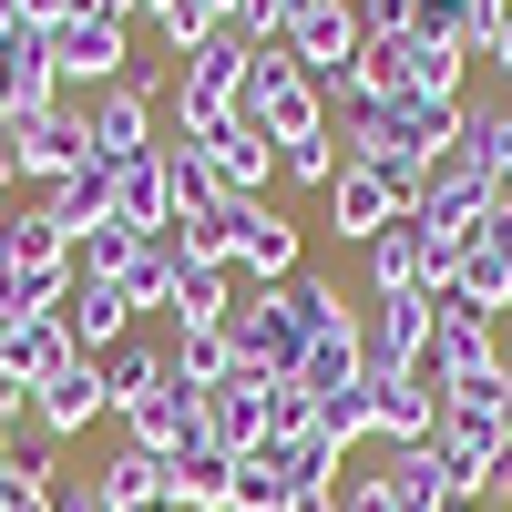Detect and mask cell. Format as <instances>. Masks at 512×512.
I'll return each mask as SVG.
<instances>
[{"mask_svg": "<svg viewBox=\"0 0 512 512\" xmlns=\"http://www.w3.org/2000/svg\"><path fill=\"white\" fill-rule=\"evenodd\" d=\"M236 123H256L277 154L287 144H308V134H328V93L308 82V62L287 52V41H256V62H246V93H236Z\"/></svg>", "mask_w": 512, "mask_h": 512, "instance_id": "6da1fadb", "label": "cell"}, {"mask_svg": "<svg viewBox=\"0 0 512 512\" xmlns=\"http://www.w3.org/2000/svg\"><path fill=\"white\" fill-rule=\"evenodd\" d=\"M246 62H256V41L226 21V31H205L195 52H175V93H164V113H175V134H205V123H226L236 93H246Z\"/></svg>", "mask_w": 512, "mask_h": 512, "instance_id": "7a4b0ae2", "label": "cell"}, {"mask_svg": "<svg viewBox=\"0 0 512 512\" xmlns=\"http://www.w3.org/2000/svg\"><path fill=\"white\" fill-rule=\"evenodd\" d=\"M164 93H175V72H154V62H134L123 82H103V93L82 103V113H93V154H103V164L154 154V144H164V134H154V123H164Z\"/></svg>", "mask_w": 512, "mask_h": 512, "instance_id": "3957f363", "label": "cell"}, {"mask_svg": "<svg viewBox=\"0 0 512 512\" xmlns=\"http://www.w3.org/2000/svg\"><path fill=\"white\" fill-rule=\"evenodd\" d=\"M41 52H52V82H62V93H82V103H93L103 82H123V72H134V31H123V21H103V11H72V21H52V31H41Z\"/></svg>", "mask_w": 512, "mask_h": 512, "instance_id": "277c9868", "label": "cell"}, {"mask_svg": "<svg viewBox=\"0 0 512 512\" xmlns=\"http://www.w3.org/2000/svg\"><path fill=\"white\" fill-rule=\"evenodd\" d=\"M226 349H236L246 379H297V359H308V328L287 318L277 287H236V308H226Z\"/></svg>", "mask_w": 512, "mask_h": 512, "instance_id": "5b68a950", "label": "cell"}, {"mask_svg": "<svg viewBox=\"0 0 512 512\" xmlns=\"http://www.w3.org/2000/svg\"><path fill=\"white\" fill-rule=\"evenodd\" d=\"M492 205H502V195H492V175H482V164H472V154H441L431 175H420L410 216H420V236H431L441 256H461V236H472V226L492 216Z\"/></svg>", "mask_w": 512, "mask_h": 512, "instance_id": "8992f818", "label": "cell"}, {"mask_svg": "<svg viewBox=\"0 0 512 512\" xmlns=\"http://www.w3.org/2000/svg\"><path fill=\"white\" fill-rule=\"evenodd\" d=\"M359 267H369V297H451L461 256H441L431 236H420V216H400V226H379L359 246Z\"/></svg>", "mask_w": 512, "mask_h": 512, "instance_id": "52a82bcc", "label": "cell"}, {"mask_svg": "<svg viewBox=\"0 0 512 512\" xmlns=\"http://www.w3.org/2000/svg\"><path fill=\"white\" fill-rule=\"evenodd\" d=\"M420 369H441V390H482L502 369V318L461 308V297H431V359Z\"/></svg>", "mask_w": 512, "mask_h": 512, "instance_id": "ba28073f", "label": "cell"}, {"mask_svg": "<svg viewBox=\"0 0 512 512\" xmlns=\"http://www.w3.org/2000/svg\"><path fill=\"white\" fill-rule=\"evenodd\" d=\"M441 431V369H369V441H431Z\"/></svg>", "mask_w": 512, "mask_h": 512, "instance_id": "9c48e42d", "label": "cell"}, {"mask_svg": "<svg viewBox=\"0 0 512 512\" xmlns=\"http://www.w3.org/2000/svg\"><path fill=\"white\" fill-rule=\"evenodd\" d=\"M277 41H287L297 62H308V82H338V72H359V52H369V41H359V0H297Z\"/></svg>", "mask_w": 512, "mask_h": 512, "instance_id": "30bf717a", "label": "cell"}, {"mask_svg": "<svg viewBox=\"0 0 512 512\" xmlns=\"http://www.w3.org/2000/svg\"><path fill=\"white\" fill-rule=\"evenodd\" d=\"M11 144H21V185H62V175H82V164H103V154H93V113H82L72 93H62L52 113H31Z\"/></svg>", "mask_w": 512, "mask_h": 512, "instance_id": "8fae6325", "label": "cell"}, {"mask_svg": "<svg viewBox=\"0 0 512 512\" xmlns=\"http://www.w3.org/2000/svg\"><path fill=\"white\" fill-rule=\"evenodd\" d=\"M410 216V185L400 175H379V164H338V185H328V236L338 246H369L379 226H400Z\"/></svg>", "mask_w": 512, "mask_h": 512, "instance_id": "7c38bea8", "label": "cell"}, {"mask_svg": "<svg viewBox=\"0 0 512 512\" xmlns=\"http://www.w3.org/2000/svg\"><path fill=\"white\" fill-rule=\"evenodd\" d=\"M451 297H461V308H482V318H502V308H512V205H492V216L461 236Z\"/></svg>", "mask_w": 512, "mask_h": 512, "instance_id": "4fadbf2b", "label": "cell"}, {"mask_svg": "<svg viewBox=\"0 0 512 512\" xmlns=\"http://www.w3.org/2000/svg\"><path fill=\"white\" fill-rule=\"evenodd\" d=\"M297 267H308L297 216H287L277 195H256V205H246V226H236V277H246V287H287Z\"/></svg>", "mask_w": 512, "mask_h": 512, "instance_id": "5bb4252c", "label": "cell"}, {"mask_svg": "<svg viewBox=\"0 0 512 512\" xmlns=\"http://www.w3.org/2000/svg\"><path fill=\"white\" fill-rule=\"evenodd\" d=\"M113 400H103V359H62L52 379H41V390H31V431H52V441H72V431H93V420H103Z\"/></svg>", "mask_w": 512, "mask_h": 512, "instance_id": "9a60e30c", "label": "cell"}, {"mask_svg": "<svg viewBox=\"0 0 512 512\" xmlns=\"http://www.w3.org/2000/svg\"><path fill=\"white\" fill-rule=\"evenodd\" d=\"M185 144L205 154V175H216L226 195H267V185H277V144L256 134V123H236V113L205 123V134H185Z\"/></svg>", "mask_w": 512, "mask_h": 512, "instance_id": "2e32d148", "label": "cell"}, {"mask_svg": "<svg viewBox=\"0 0 512 512\" xmlns=\"http://www.w3.org/2000/svg\"><path fill=\"white\" fill-rule=\"evenodd\" d=\"M62 82H52V52H41V31L21 21L11 41H0V134H21L31 113H52Z\"/></svg>", "mask_w": 512, "mask_h": 512, "instance_id": "e0dca14e", "label": "cell"}, {"mask_svg": "<svg viewBox=\"0 0 512 512\" xmlns=\"http://www.w3.org/2000/svg\"><path fill=\"white\" fill-rule=\"evenodd\" d=\"M359 338H369V369H420L431 359V297H369Z\"/></svg>", "mask_w": 512, "mask_h": 512, "instance_id": "ac0fdd59", "label": "cell"}, {"mask_svg": "<svg viewBox=\"0 0 512 512\" xmlns=\"http://www.w3.org/2000/svg\"><path fill=\"white\" fill-rule=\"evenodd\" d=\"M62 328H72V349H82V359H113L123 338H134V297H123L113 277H72Z\"/></svg>", "mask_w": 512, "mask_h": 512, "instance_id": "d6986e66", "label": "cell"}, {"mask_svg": "<svg viewBox=\"0 0 512 512\" xmlns=\"http://www.w3.org/2000/svg\"><path fill=\"white\" fill-rule=\"evenodd\" d=\"M205 441H216L226 461H246V451H267V379H216L205 390Z\"/></svg>", "mask_w": 512, "mask_h": 512, "instance_id": "ffe728a7", "label": "cell"}, {"mask_svg": "<svg viewBox=\"0 0 512 512\" xmlns=\"http://www.w3.org/2000/svg\"><path fill=\"white\" fill-rule=\"evenodd\" d=\"M123 441L154 451V461H175L185 441H205V400H195V390H175V369H164V390H154L144 410H123Z\"/></svg>", "mask_w": 512, "mask_h": 512, "instance_id": "44dd1931", "label": "cell"}, {"mask_svg": "<svg viewBox=\"0 0 512 512\" xmlns=\"http://www.w3.org/2000/svg\"><path fill=\"white\" fill-rule=\"evenodd\" d=\"M226 492H236V461L216 441H185L164 461V512H226Z\"/></svg>", "mask_w": 512, "mask_h": 512, "instance_id": "7402d4cb", "label": "cell"}, {"mask_svg": "<svg viewBox=\"0 0 512 512\" xmlns=\"http://www.w3.org/2000/svg\"><path fill=\"white\" fill-rule=\"evenodd\" d=\"M113 216L134 226V236H164L175 226V185H164V144L134 154V164H113Z\"/></svg>", "mask_w": 512, "mask_h": 512, "instance_id": "603a6c76", "label": "cell"}, {"mask_svg": "<svg viewBox=\"0 0 512 512\" xmlns=\"http://www.w3.org/2000/svg\"><path fill=\"white\" fill-rule=\"evenodd\" d=\"M297 379H308V400L359 390V379H369V338H359V318H349V328H318V338H308V359H297Z\"/></svg>", "mask_w": 512, "mask_h": 512, "instance_id": "cb8c5ba5", "label": "cell"}, {"mask_svg": "<svg viewBox=\"0 0 512 512\" xmlns=\"http://www.w3.org/2000/svg\"><path fill=\"white\" fill-rule=\"evenodd\" d=\"M461 103H472V93H461ZM461 154H472L482 175H492V195L512 205V93H492V103L461 113Z\"/></svg>", "mask_w": 512, "mask_h": 512, "instance_id": "d4e9b609", "label": "cell"}, {"mask_svg": "<svg viewBox=\"0 0 512 512\" xmlns=\"http://www.w3.org/2000/svg\"><path fill=\"white\" fill-rule=\"evenodd\" d=\"M0 267H72V226L52 205H11L0 216Z\"/></svg>", "mask_w": 512, "mask_h": 512, "instance_id": "484cf974", "label": "cell"}, {"mask_svg": "<svg viewBox=\"0 0 512 512\" xmlns=\"http://www.w3.org/2000/svg\"><path fill=\"white\" fill-rule=\"evenodd\" d=\"M93 492H103V512H144V502H164V461L123 441V451L93 461Z\"/></svg>", "mask_w": 512, "mask_h": 512, "instance_id": "4316f807", "label": "cell"}, {"mask_svg": "<svg viewBox=\"0 0 512 512\" xmlns=\"http://www.w3.org/2000/svg\"><path fill=\"white\" fill-rule=\"evenodd\" d=\"M175 277H185V246H175V226H164V236L134 246V267H123L113 287L134 297V318H144V308H175Z\"/></svg>", "mask_w": 512, "mask_h": 512, "instance_id": "83f0119b", "label": "cell"}, {"mask_svg": "<svg viewBox=\"0 0 512 512\" xmlns=\"http://www.w3.org/2000/svg\"><path fill=\"white\" fill-rule=\"evenodd\" d=\"M164 369H175V390H216V379H236V349H226V328H175L164 338Z\"/></svg>", "mask_w": 512, "mask_h": 512, "instance_id": "f1b7e54d", "label": "cell"}, {"mask_svg": "<svg viewBox=\"0 0 512 512\" xmlns=\"http://www.w3.org/2000/svg\"><path fill=\"white\" fill-rule=\"evenodd\" d=\"M62 359H72V328H62V318H31V328H11V338H0V369H11L21 390H41V379H52Z\"/></svg>", "mask_w": 512, "mask_h": 512, "instance_id": "f546056e", "label": "cell"}, {"mask_svg": "<svg viewBox=\"0 0 512 512\" xmlns=\"http://www.w3.org/2000/svg\"><path fill=\"white\" fill-rule=\"evenodd\" d=\"M154 390H164V349H154V338H123V349L103 359V400H113V420L144 410Z\"/></svg>", "mask_w": 512, "mask_h": 512, "instance_id": "4dcf8cb0", "label": "cell"}, {"mask_svg": "<svg viewBox=\"0 0 512 512\" xmlns=\"http://www.w3.org/2000/svg\"><path fill=\"white\" fill-rule=\"evenodd\" d=\"M400 52H410V93H441V103H461V82H472V52H461V41L400 31Z\"/></svg>", "mask_w": 512, "mask_h": 512, "instance_id": "1f68e13d", "label": "cell"}, {"mask_svg": "<svg viewBox=\"0 0 512 512\" xmlns=\"http://www.w3.org/2000/svg\"><path fill=\"white\" fill-rule=\"evenodd\" d=\"M0 482H31V492H52V482H62V441H52V431H31V410L0 431Z\"/></svg>", "mask_w": 512, "mask_h": 512, "instance_id": "d6a6232c", "label": "cell"}, {"mask_svg": "<svg viewBox=\"0 0 512 512\" xmlns=\"http://www.w3.org/2000/svg\"><path fill=\"white\" fill-rule=\"evenodd\" d=\"M41 205L82 236V226H103L113 216V164H82V175H62V185H41Z\"/></svg>", "mask_w": 512, "mask_h": 512, "instance_id": "836d02e7", "label": "cell"}, {"mask_svg": "<svg viewBox=\"0 0 512 512\" xmlns=\"http://www.w3.org/2000/svg\"><path fill=\"white\" fill-rule=\"evenodd\" d=\"M277 297H287V318L308 328V338H318V328H349V318H359V308H349V287H338V277H318V267H297Z\"/></svg>", "mask_w": 512, "mask_h": 512, "instance_id": "e575fe53", "label": "cell"}, {"mask_svg": "<svg viewBox=\"0 0 512 512\" xmlns=\"http://www.w3.org/2000/svg\"><path fill=\"white\" fill-rule=\"evenodd\" d=\"M226 308H236V277H226V267H185L164 318H175V328H226Z\"/></svg>", "mask_w": 512, "mask_h": 512, "instance_id": "d590c367", "label": "cell"}, {"mask_svg": "<svg viewBox=\"0 0 512 512\" xmlns=\"http://www.w3.org/2000/svg\"><path fill=\"white\" fill-rule=\"evenodd\" d=\"M134 226H123V216H103V226H82L72 236V277H123V267H134Z\"/></svg>", "mask_w": 512, "mask_h": 512, "instance_id": "8d00e7d4", "label": "cell"}, {"mask_svg": "<svg viewBox=\"0 0 512 512\" xmlns=\"http://www.w3.org/2000/svg\"><path fill=\"white\" fill-rule=\"evenodd\" d=\"M226 512H287V461H277V441L236 461V492H226Z\"/></svg>", "mask_w": 512, "mask_h": 512, "instance_id": "74e56055", "label": "cell"}, {"mask_svg": "<svg viewBox=\"0 0 512 512\" xmlns=\"http://www.w3.org/2000/svg\"><path fill=\"white\" fill-rule=\"evenodd\" d=\"M164 185H175V216H205V205L226 195L216 175H205V154H195L185 134H164Z\"/></svg>", "mask_w": 512, "mask_h": 512, "instance_id": "f35d334b", "label": "cell"}, {"mask_svg": "<svg viewBox=\"0 0 512 512\" xmlns=\"http://www.w3.org/2000/svg\"><path fill=\"white\" fill-rule=\"evenodd\" d=\"M154 31L175 41V52H195L205 31H226V0H154Z\"/></svg>", "mask_w": 512, "mask_h": 512, "instance_id": "ab89813d", "label": "cell"}, {"mask_svg": "<svg viewBox=\"0 0 512 512\" xmlns=\"http://www.w3.org/2000/svg\"><path fill=\"white\" fill-rule=\"evenodd\" d=\"M318 441H328V451H359V441H369V379H359V390H338V400H318Z\"/></svg>", "mask_w": 512, "mask_h": 512, "instance_id": "60d3db41", "label": "cell"}, {"mask_svg": "<svg viewBox=\"0 0 512 512\" xmlns=\"http://www.w3.org/2000/svg\"><path fill=\"white\" fill-rule=\"evenodd\" d=\"M277 175H287V185H308V195H328V185H338V144H328V134L287 144V154H277Z\"/></svg>", "mask_w": 512, "mask_h": 512, "instance_id": "b9f144b4", "label": "cell"}, {"mask_svg": "<svg viewBox=\"0 0 512 512\" xmlns=\"http://www.w3.org/2000/svg\"><path fill=\"white\" fill-rule=\"evenodd\" d=\"M472 62H482V72H502V93H512V0H492V11H482V41H472Z\"/></svg>", "mask_w": 512, "mask_h": 512, "instance_id": "7bdbcfd3", "label": "cell"}, {"mask_svg": "<svg viewBox=\"0 0 512 512\" xmlns=\"http://www.w3.org/2000/svg\"><path fill=\"white\" fill-rule=\"evenodd\" d=\"M420 31V0H359V41H400Z\"/></svg>", "mask_w": 512, "mask_h": 512, "instance_id": "ee69618b", "label": "cell"}, {"mask_svg": "<svg viewBox=\"0 0 512 512\" xmlns=\"http://www.w3.org/2000/svg\"><path fill=\"white\" fill-rule=\"evenodd\" d=\"M287 11H297V0H226V21H236L246 41H277V31H287Z\"/></svg>", "mask_w": 512, "mask_h": 512, "instance_id": "f6af8a7d", "label": "cell"}, {"mask_svg": "<svg viewBox=\"0 0 512 512\" xmlns=\"http://www.w3.org/2000/svg\"><path fill=\"white\" fill-rule=\"evenodd\" d=\"M52 512H103V492H93V472H62V482H52Z\"/></svg>", "mask_w": 512, "mask_h": 512, "instance_id": "bcb514c9", "label": "cell"}, {"mask_svg": "<svg viewBox=\"0 0 512 512\" xmlns=\"http://www.w3.org/2000/svg\"><path fill=\"white\" fill-rule=\"evenodd\" d=\"M11 11H21L31 31H52V21H72V11H93V0H11Z\"/></svg>", "mask_w": 512, "mask_h": 512, "instance_id": "7dc6e473", "label": "cell"}, {"mask_svg": "<svg viewBox=\"0 0 512 512\" xmlns=\"http://www.w3.org/2000/svg\"><path fill=\"white\" fill-rule=\"evenodd\" d=\"M0 195H21V144L0 134Z\"/></svg>", "mask_w": 512, "mask_h": 512, "instance_id": "c3c4849f", "label": "cell"}, {"mask_svg": "<svg viewBox=\"0 0 512 512\" xmlns=\"http://www.w3.org/2000/svg\"><path fill=\"white\" fill-rule=\"evenodd\" d=\"M502 451H512V359H502Z\"/></svg>", "mask_w": 512, "mask_h": 512, "instance_id": "681fc988", "label": "cell"}, {"mask_svg": "<svg viewBox=\"0 0 512 512\" xmlns=\"http://www.w3.org/2000/svg\"><path fill=\"white\" fill-rule=\"evenodd\" d=\"M441 512H482V502H441Z\"/></svg>", "mask_w": 512, "mask_h": 512, "instance_id": "f907efd6", "label": "cell"}, {"mask_svg": "<svg viewBox=\"0 0 512 512\" xmlns=\"http://www.w3.org/2000/svg\"><path fill=\"white\" fill-rule=\"evenodd\" d=\"M144 512H164V502H144Z\"/></svg>", "mask_w": 512, "mask_h": 512, "instance_id": "816d5d0a", "label": "cell"}]
</instances>
